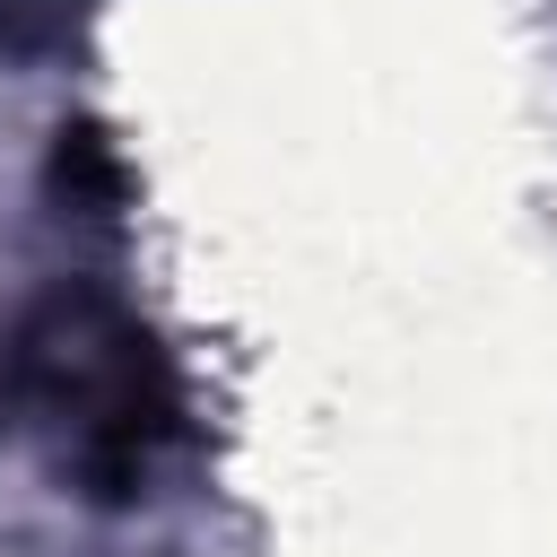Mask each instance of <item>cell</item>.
Segmentation results:
<instances>
[{
    "instance_id": "2",
    "label": "cell",
    "mask_w": 557,
    "mask_h": 557,
    "mask_svg": "<svg viewBox=\"0 0 557 557\" xmlns=\"http://www.w3.org/2000/svg\"><path fill=\"white\" fill-rule=\"evenodd\" d=\"M78 17V0H0V35L9 44H44V35H61Z\"/></svg>"
},
{
    "instance_id": "1",
    "label": "cell",
    "mask_w": 557,
    "mask_h": 557,
    "mask_svg": "<svg viewBox=\"0 0 557 557\" xmlns=\"http://www.w3.org/2000/svg\"><path fill=\"white\" fill-rule=\"evenodd\" d=\"M17 392L52 426L61 470L104 505L139 496V479L157 470V453L174 444V418H183L157 339L104 296H52L17 331Z\"/></svg>"
}]
</instances>
